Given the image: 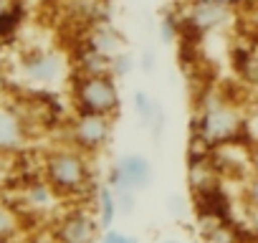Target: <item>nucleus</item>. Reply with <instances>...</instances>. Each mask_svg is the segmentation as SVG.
Listing matches in <instances>:
<instances>
[{"label": "nucleus", "instance_id": "nucleus-12", "mask_svg": "<svg viewBox=\"0 0 258 243\" xmlns=\"http://www.w3.org/2000/svg\"><path fill=\"white\" fill-rule=\"evenodd\" d=\"M91 195H94V208H91V210H94V215H96L101 230L114 228V223H116V218H119V208H116L114 190H111L106 183H101V185H96V188L91 190Z\"/></svg>", "mask_w": 258, "mask_h": 243}, {"label": "nucleus", "instance_id": "nucleus-8", "mask_svg": "<svg viewBox=\"0 0 258 243\" xmlns=\"http://www.w3.org/2000/svg\"><path fill=\"white\" fill-rule=\"evenodd\" d=\"M114 167L116 172L132 185L137 193H145L152 188L155 183V165L147 155H140V152H124L114 160Z\"/></svg>", "mask_w": 258, "mask_h": 243}, {"label": "nucleus", "instance_id": "nucleus-27", "mask_svg": "<svg viewBox=\"0 0 258 243\" xmlns=\"http://www.w3.org/2000/svg\"><path fill=\"white\" fill-rule=\"evenodd\" d=\"M160 243H182L180 238H165V240H160Z\"/></svg>", "mask_w": 258, "mask_h": 243}, {"label": "nucleus", "instance_id": "nucleus-2", "mask_svg": "<svg viewBox=\"0 0 258 243\" xmlns=\"http://www.w3.org/2000/svg\"><path fill=\"white\" fill-rule=\"evenodd\" d=\"M43 180L58 198H76L94 190V172L91 157L76 147H58L51 150L43 160Z\"/></svg>", "mask_w": 258, "mask_h": 243}, {"label": "nucleus", "instance_id": "nucleus-17", "mask_svg": "<svg viewBox=\"0 0 258 243\" xmlns=\"http://www.w3.org/2000/svg\"><path fill=\"white\" fill-rule=\"evenodd\" d=\"M243 208L253 218H258V172H248L243 183Z\"/></svg>", "mask_w": 258, "mask_h": 243}, {"label": "nucleus", "instance_id": "nucleus-1", "mask_svg": "<svg viewBox=\"0 0 258 243\" xmlns=\"http://www.w3.org/2000/svg\"><path fill=\"white\" fill-rule=\"evenodd\" d=\"M243 130H245L243 111L220 96H205L192 122L195 142L203 145L205 150H218L235 142Z\"/></svg>", "mask_w": 258, "mask_h": 243}, {"label": "nucleus", "instance_id": "nucleus-24", "mask_svg": "<svg viewBox=\"0 0 258 243\" xmlns=\"http://www.w3.org/2000/svg\"><path fill=\"white\" fill-rule=\"evenodd\" d=\"M6 94H8V76H6V71H3V69H0V104H3Z\"/></svg>", "mask_w": 258, "mask_h": 243}, {"label": "nucleus", "instance_id": "nucleus-7", "mask_svg": "<svg viewBox=\"0 0 258 243\" xmlns=\"http://www.w3.org/2000/svg\"><path fill=\"white\" fill-rule=\"evenodd\" d=\"M58 243H99L101 225L89 208H71L66 210L51 233Z\"/></svg>", "mask_w": 258, "mask_h": 243}, {"label": "nucleus", "instance_id": "nucleus-22", "mask_svg": "<svg viewBox=\"0 0 258 243\" xmlns=\"http://www.w3.org/2000/svg\"><path fill=\"white\" fill-rule=\"evenodd\" d=\"M155 66H157V53H155V48H145L142 56H140V69H142L145 74H152Z\"/></svg>", "mask_w": 258, "mask_h": 243}, {"label": "nucleus", "instance_id": "nucleus-3", "mask_svg": "<svg viewBox=\"0 0 258 243\" xmlns=\"http://www.w3.org/2000/svg\"><path fill=\"white\" fill-rule=\"evenodd\" d=\"M71 99L76 111H91L106 116L121 114V94L111 74H76L71 86Z\"/></svg>", "mask_w": 258, "mask_h": 243}, {"label": "nucleus", "instance_id": "nucleus-5", "mask_svg": "<svg viewBox=\"0 0 258 243\" xmlns=\"http://www.w3.org/2000/svg\"><path fill=\"white\" fill-rule=\"evenodd\" d=\"M21 71L36 86H53L66 79L69 64H66L63 53H58L53 48H33L21 56Z\"/></svg>", "mask_w": 258, "mask_h": 243}, {"label": "nucleus", "instance_id": "nucleus-10", "mask_svg": "<svg viewBox=\"0 0 258 243\" xmlns=\"http://www.w3.org/2000/svg\"><path fill=\"white\" fill-rule=\"evenodd\" d=\"M26 137H28V125L23 114L3 101L0 104V152H13L23 147Z\"/></svg>", "mask_w": 258, "mask_h": 243}, {"label": "nucleus", "instance_id": "nucleus-11", "mask_svg": "<svg viewBox=\"0 0 258 243\" xmlns=\"http://www.w3.org/2000/svg\"><path fill=\"white\" fill-rule=\"evenodd\" d=\"M111 190H114V198H116V208H119V218H129V215H135V210H137V190L129 185L119 172H116V167L111 165L109 167V172H106V180H104Z\"/></svg>", "mask_w": 258, "mask_h": 243}, {"label": "nucleus", "instance_id": "nucleus-18", "mask_svg": "<svg viewBox=\"0 0 258 243\" xmlns=\"http://www.w3.org/2000/svg\"><path fill=\"white\" fill-rule=\"evenodd\" d=\"M165 208H167V213H170L175 220H185L187 213H190V200H187L182 193H170L167 200H165Z\"/></svg>", "mask_w": 258, "mask_h": 243}, {"label": "nucleus", "instance_id": "nucleus-14", "mask_svg": "<svg viewBox=\"0 0 258 243\" xmlns=\"http://www.w3.org/2000/svg\"><path fill=\"white\" fill-rule=\"evenodd\" d=\"M76 71L79 74H111V58L101 56L99 51H94L84 43L79 51V58H76Z\"/></svg>", "mask_w": 258, "mask_h": 243}, {"label": "nucleus", "instance_id": "nucleus-26", "mask_svg": "<svg viewBox=\"0 0 258 243\" xmlns=\"http://www.w3.org/2000/svg\"><path fill=\"white\" fill-rule=\"evenodd\" d=\"M31 243H58L53 235H38V238H33Z\"/></svg>", "mask_w": 258, "mask_h": 243}, {"label": "nucleus", "instance_id": "nucleus-13", "mask_svg": "<svg viewBox=\"0 0 258 243\" xmlns=\"http://www.w3.org/2000/svg\"><path fill=\"white\" fill-rule=\"evenodd\" d=\"M132 106H135V114H137V119H140L142 130H150V125L155 122V116H157L162 101H157V99H155L150 91H145V89H135V91H132Z\"/></svg>", "mask_w": 258, "mask_h": 243}, {"label": "nucleus", "instance_id": "nucleus-19", "mask_svg": "<svg viewBox=\"0 0 258 243\" xmlns=\"http://www.w3.org/2000/svg\"><path fill=\"white\" fill-rule=\"evenodd\" d=\"M132 71H135V58H132V53H129V51H121L119 56L111 58V76H114L116 81L126 79Z\"/></svg>", "mask_w": 258, "mask_h": 243}, {"label": "nucleus", "instance_id": "nucleus-21", "mask_svg": "<svg viewBox=\"0 0 258 243\" xmlns=\"http://www.w3.org/2000/svg\"><path fill=\"white\" fill-rule=\"evenodd\" d=\"M99 243H140V238H137V235H132V233H126V230L109 228V230H101Z\"/></svg>", "mask_w": 258, "mask_h": 243}, {"label": "nucleus", "instance_id": "nucleus-23", "mask_svg": "<svg viewBox=\"0 0 258 243\" xmlns=\"http://www.w3.org/2000/svg\"><path fill=\"white\" fill-rule=\"evenodd\" d=\"M248 170L250 172H258V140L248 147Z\"/></svg>", "mask_w": 258, "mask_h": 243}, {"label": "nucleus", "instance_id": "nucleus-20", "mask_svg": "<svg viewBox=\"0 0 258 243\" xmlns=\"http://www.w3.org/2000/svg\"><path fill=\"white\" fill-rule=\"evenodd\" d=\"M16 230H18L16 215H13L8 208H3V205H0V243L11 240V238L16 235Z\"/></svg>", "mask_w": 258, "mask_h": 243}, {"label": "nucleus", "instance_id": "nucleus-4", "mask_svg": "<svg viewBox=\"0 0 258 243\" xmlns=\"http://www.w3.org/2000/svg\"><path fill=\"white\" fill-rule=\"evenodd\" d=\"M114 122H116V116L76 111L74 119L69 122V130H66L69 145L81 150L89 157L104 152L111 145V140H114Z\"/></svg>", "mask_w": 258, "mask_h": 243}, {"label": "nucleus", "instance_id": "nucleus-16", "mask_svg": "<svg viewBox=\"0 0 258 243\" xmlns=\"http://www.w3.org/2000/svg\"><path fill=\"white\" fill-rule=\"evenodd\" d=\"M205 240L208 243H238V235L235 230L223 223V220H213L208 228H205Z\"/></svg>", "mask_w": 258, "mask_h": 243}, {"label": "nucleus", "instance_id": "nucleus-6", "mask_svg": "<svg viewBox=\"0 0 258 243\" xmlns=\"http://www.w3.org/2000/svg\"><path fill=\"white\" fill-rule=\"evenodd\" d=\"M235 13H238L235 8L223 6L218 0H190L185 18H182V26L190 28L192 33H198V36H208V33L228 28L233 23Z\"/></svg>", "mask_w": 258, "mask_h": 243}, {"label": "nucleus", "instance_id": "nucleus-25", "mask_svg": "<svg viewBox=\"0 0 258 243\" xmlns=\"http://www.w3.org/2000/svg\"><path fill=\"white\" fill-rule=\"evenodd\" d=\"M218 3H223V6H230V8H240V6H245L248 3V0H218Z\"/></svg>", "mask_w": 258, "mask_h": 243}, {"label": "nucleus", "instance_id": "nucleus-9", "mask_svg": "<svg viewBox=\"0 0 258 243\" xmlns=\"http://www.w3.org/2000/svg\"><path fill=\"white\" fill-rule=\"evenodd\" d=\"M84 43L94 51H99L106 58L119 56L121 51H126V36L111 23V21H96L89 26V33L84 38Z\"/></svg>", "mask_w": 258, "mask_h": 243}, {"label": "nucleus", "instance_id": "nucleus-15", "mask_svg": "<svg viewBox=\"0 0 258 243\" xmlns=\"http://www.w3.org/2000/svg\"><path fill=\"white\" fill-rule=\"evenodd\" d=\"M180 31H182L180 16H175L172 11H165L162 18H160V38H162V43H167V46L175 43L180 38Z\"/></svg>", "mask_w": 258, "mask_h": 243}]
</instances>
